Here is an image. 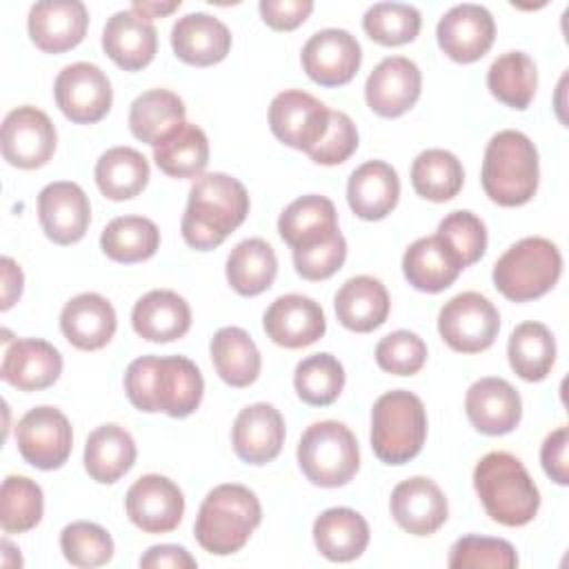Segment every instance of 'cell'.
Returning a JSON list of instances; mask_svg holds the SVG:
<instances>
[{"label":"cell","mask_w":569,"mask_h":569,"mask_svg":"<svg viewBox=\"0 0 569 569\" xmlns=\"http://www.w3.org/2000/svg\"><path fill=\"white\" fill-rule=\"evenodd\" d=\"M124 393L144 413L187 418L200 407L204 380L196 362L184 356H142L124 371Z\"/></svg>","instance_id":"obj_1"},{"label":"cell","mask_w":569,"mask_h":569,"mask_svg":"<svg viewBox=\"0 0 569 569\" xmlns=\"http://www.w3.org/2000/svg\"><path fill=\"white\" fill-rule=\"evenodd\" d=\"M249 213L244 184L222 171L202 173L189 189L180 231L191 249L209 251L220 247Z\"/></svg>","instance_id":"obj_2"},{"label":"cell","mask_w":569,"mask_h":569,"mask_svg":"<svg viewBox=\"0 0 569 569\" xmlns=\"http://www.w3.org/2000/svg\"><path fill=\"white\" fill-rule=\"evenodd\" d=\"M473 489L487 516L505 527L531 522L540 507V491L529 471L509 451H489L473 469Z\"/></svg>","instance_id":"obj_3"},{"label":"cell","mask_w":569,"mask_h":569,"mask_svg":"<svg viewBox=\"0 0 569 569\" xmlns=\"http://www.w3.org/2000/svg\"><path fill=\"white\" fill-rule=\"evenodd\" d=\"M262 520L258 496L236 482L213 487L196 516L193 536L198 545L213 556L240 551Z\"/></svg>","instance_id":"obj_4"},{"label":"cell","mask_w":569,"mask_h":569,"mask_svg":"<svg viewBox=\"0 0 569 569\" xmlns=\"http://www.w3.org/2000/svg\"><path fill=\"white\" fill-rule=\"evenodd\" d=\"M482 189L500 207L527 204L540 180V162L536 144L516 129L498 131L485 149Z\"/></svg>","instance_id":"obj_5"},{"label":"cell","mask_w":569,"mask_h":569,"mask_svg":"<svg viewBox=\"0 0 569 569\" xmlns=\"http://www.w3.org/2000/svg\"><path fill=\"white\" fill-rule=\"evenodd\" d=\"M427 438V411L422 400L407 391L393 389L382 393L371 409V449L385 465H405L413 460Z\"/></svg>","instance_id":"obj_6"},{"label":"cell","mask_w":569,"mask_h":569,"mask_svg":"<svg viewBox=\"0 0 569 569\" xmlns=\"http://www.w3.org/2000/svg\"><path fill=\"white\" fill-rule=\"evenodd\" d=\"M562 273L560 249L540 236L511 244L493 264V284L511 302H529L556 287Z\"/></svg>","instance_id":"obj_7"},{"label":"cell","mask_w":569,"mask_h":569,"mask_svg":"<svg viewBox=\"0 0 569 569\" xmlns=\"http://www.w3.org/2000/svg\"><path fill=\"white\" fill-rule=\"evenodd\" d=\"M298 465L311 485L325 489L342 487L360 469L358 440L345 422H313L298 442Z\"/></svg>","instance_id":"obj_8"},{"label":"cell","mask_w":569,"mask_h":569,"mask_svg":"<svg viewBox=\"0 0 569 569\" xmlns=\"http://www.w3.org/2000/svg\"><path fill=\"white\" fill-rule=\"evenodd\" d=\"M438 331L453 351L480 353L496 342L500 313L487 296L462 291L442 305L438 313Z\"/></svg>","instance_id":"obj_9"},{"label":"cell","mask_w":569,"mask_h":569,"mask_svg":"<svg viewBox=\"0 0 569 569\" xmlns=\"http://www.w3.org/2000/svg\"><path fill=\"white\" fill-rule=\"evenodd\" d=\"M16 445L24 462L36 469H60L73 447L69 418L56 407H33L16 425Z\"/></svg>","instance_id":"obj_10"},{"label":"cell","mask_w":569,"mask_h":569,"mask_svg":"<svg viewBox=\"0 0 569 569\" xmlns=\"http://www.w3.org/2000/svg\"><path fill=\"white\" fill-rule=\"evenodd\" d=\"M331 109L307 91H280L269 104L271 133L287 147L309 153L329 129Z\"/></svg>","instance_id":"obj_11"},{"label":"cell","mask_w":569,"mask_h":569,"mask_svg":"<svg viewBox=\"0 0 569 569\" xmlns=\"http://www.w3.org/2000/svg\"><path fill=\"white\" fill-rule=\"evenodd\" d=\"M58 109L76 124H93L102 120L113 102L107 73L91 62L67 64L53 84Z\"/></svg>","instance_id":"obj_12"},{"label":"cell","mask_w":569,"mask_h":569,"mask_svg":"<svg viewBox=\"0 0 569 569\" xmlns=\"http://www.w3.org/2000/svg\"><path fill=\"white\" fill-rule=\"evenodd\" d=\"M58 133L51 118L31 107H18L9 111L2 120L0 147L2 158L18 169L44 167L56 151Z\"/></svg>","instance_id":"obj_13"},{"label":"cell","mask_w":569,"mask_h":569,"mask_svg":"<svg viewBox=\"0 0 569 569\" xmlns=\"http://www.w3.org/2000/svg\"><path fill=\"white\" fill-rule=\"evenodd\" d=\"M129 520L144 533L173 531L184 513V496L180 487L160 473L140 476L124 496Z\"/></svg>","instance_id":"obj_14"},{"label":"cell","mask_w":569,"mask_h":569,"mask_svg":"<svg viewBox=\"0 0 569 569\" xmlns=\"http://www.w3.org/2000/svg\"><path fill=\"white\" fill-rule=\"evenodd\" d=\"M300 62L316 84L340 87L358 73L362 49L347 29H320L305 42Z\"/></svg>","instance_id":"obj_15"},{"label":"cell","mask_w":569,"mask_h":569,"mask_svg":"<svg viewBox=\"0 0 569 569\" xmlns=\"http://www.w3.org/2000/svg\"><path fill=\"white\" fill-rule=\"evenodd\" d=\"M436 38L447 58L460 64L480 60L493 44L496 22L489 9L473 2L451 7L436 27Z\"/></svg>","instance_id":"obj_16"},{"label":"cell","mask_w":569,"mask_h":569,"mask_svg":"<svg viewBox=\"0 0 569 569\" xmlns=\"http://www.w3.org/2000/svg\"><path fill=\"white\" fill-rule=\"evenodd\" d=\"M420 89L422 73L418 64L405 56H389L369 73L365 100L373 113L382 118H398L418 102Z\"/></svg>","instance_id":"obj_17"},{"label":"cell","mask_w":569,"mask_h":569,"mask_svg":"<svg viewBox=\"0 0 569 569\" xmlns=\"http://www.w3.org/2000/svg\"><path fill=\"white\" fill-rule=\"evenodd\" d=\"M262 327L271 342L284 349H302L325 336L327 318L313 298L302 293H287L267 307Z\"/></svg>","instance_id":"obj_18"},{"label":"cell","mask_w":569,"mask_h":569,"mask_svg":"<svg viewBox=\"0 0 569 569\" xmlns=\"http://www.w3.org/2000/svg\"><path fill=\"white\" fill-rule=\"evenodd\" d=\"M38 218L44 236L64 247L84 238L91 222V204L80 184L58 180L38 193Z\"/></svg>","instance_id":"obj_19"},{"label":"cell","mask_w":569,"mask_h":569,"mask_svg":"<svg viewBox=\"0 0 569 569\" xmlns=\"http://www.w3.org/2000/svg\"><path fill=\"white\" fill-rule=\"evenodd\" d=\"M89 11L80 0H42L29 9L31 42L44 53H64L84 40Z\"/></svg>","instance_id":"obj_20"},{"label":"cell","mask_w":569,"mask_h":569,"mask_svg":"<svg viewBox=\"0 0 569 569\" xmlns=\"http://www.w3.org/2000/svg\"><path fill=\"white\" fill-rule=\"evenodd\" d=\"M389 509L398 527L411 536L436 533L449 516V505L442 489L425 476H413L398 482L391 491Z\"/></svg>","instance_id":"obj_21"},{"label":"cell","mask_w":569,"mask_h":569,"mask_svg":"<svg viewBox=\"0 0 569 569\" xmlns=\"http://www.w3.org/2000/svg\"><path fill=\"white\" fill-rule=\"evenodd\" d=\"M465 411L476 431L505 436L518 427L522 418V400L511 382L487 376L467 389Z\"/></svg>","instance_id":"obj_22"},{"label":"cell","mask_w":569,"mask_h":569,"mask_svg":"<svg viewBox=\"0 0 569 569\" xmlns=\"http://www.w3.org/2000/svg\"><path fill=\"white\" fill-rule=\"evenodd\" d=\"M236 456L247 465H267L278 458L284 445V418L269 402L244 407L231 427Z\"/></svg>","instance_id":"obj_23"},{"label":"cell","mask_w":569,"mask_h":569,"mask_svg":"<svg viewBox=\"0 0 569 569\" xmlns=\"http://www.w3.org/2000/svg\"><path fill=\"white\" fill-rule=\"evenodd\" d=\"M102 49L120 69L140 71L158 51V31L149 18L129 7L104 22Z\"/></svg>","instance_id":"obj_24"},{"label":"cell","mask_w":569,"mask_h":569,"mask_svg":"<svg viewBox=\"0 0 569 569\" xmlns=\"http://www.w3.org/2000/svg\"><path fill=\"white\" fill-rule=\"evenodd\" d=\"M60 373L62 356L42 338H18L4 349L0 378L20 391L47 389Z\"/></svg>","instance_id":"obj_25"},{"label":"cell","mask_w":569,"mask_h":569,"mask_svg":"<svg viewBox=\"0 0 569 569\" xmlns=\"http://www.w3.org/2000/svg\"><path fill=\"white\" fill-rule=\"evenodd\" d=\"M171 49L178 60L193 67H211L227 58L231 31L216 16L196 11L176 20L171 27Z\"/></svg>","instance_id":"obj_26"},{"label":"cell","mask_w":569,"mask_h":569,"mask_svg":"<svg viewBox=\"0 0 569 569\" xmlns=\"http://www.w3.org/2000/svg\"><path fill=\"white\" fill-rule=\"evenodd\" d=\"M118 327L113 305L93 291L71 298L60 313L62 336L80 351H98L109 345Z\"/></svg>","instance_id":"obj_27"},{"label":"cell","mask_w":569,"mask_h":569,"mask_svg":"<svg viewBox=\"0 0 569 569\" xmlns=\"http://www.w3.org/2000/svg\"><path fill=\"white\" fill-rule=\"evenodd\" d=\"M400 198V178L385 160H367L351 171L347 182V202L362 220H382Z\"/></svg>","instance_id":"obj_28"},{"label":"cell","mask_w":569,"mask_h":569,"mask_svg":"<svg viewBox=\"0 0 569 569\" xmlns=\"http://www.w3.org/2000/svg\"><path fill=\"white\" fill-rule=\"evenodd\" d=\"M278 233L291 249H309L340 233L336 204L318 193L293 200L278 218Z\"/></svg>","instance_id":"obj_29"},{"label":"cell","mask_w":569,"mask_h":569,"mask_svg":"<svg viewBox=\"0 0 569 569\" xmlns=\"http://www.w3.org/2000/svg\"><path fill=\"white\" fill-rule=\"evenodd\" d=\"M133 331L149 342H173L191 327L189 302L171 289H151L136 300Z\"/></svg>","instance_id":"obj_30"},{"label":"cell","mask_w":569,"mask_h":569,"mask_svg":"<svg viewBox=\"0 0 569 569\" xmlns=\"http://www.w3.org/2000/svg\"><path fill=\"white\" fill-rule=\"evenodd\" d=\"M338 322L356 333H369L385 325L391 300L387 287L373 276L349 278L333 298Z\"/></svg>","instance_id":"obj_31"},{"label":"cell","mask_w":569,"mask_h":569,"mask_svg":"<svg viewBox=\"0 0 569 569\" xmlns=\"http://www.w3.org/2000/svg\"><path fill=\"white\" fill-rule=\"evenodd\" d=\"M316 549L331 562H351L369 545L367 520L349 507H331L313 522Z\"/></svg>","instance_id":"obj_32"},{"label":"cell","mask_w":569,"mask_h":569,"mask_svg":"<svg viewBox=\"0 0 569 569\" xmlns=\"http://www.w3.org/2000/svg\"><path fill=\"white\" fill-rule=\"evenodd\" d=\"M138 449L131 433L120 425L96 427L84 445V469L100 485L118 482L136 462Z\"/></svg>","instance_id":"obj_33"},{"label":"cell","mask_w":569,"mask_h":569,"mask_svg":"<svg viewBox=\"0 0 569 569\" xmlns=\"http://www.w3.org/2000/svg\"><path fill=\"white\" fill-rule=\"evenodd\" d=\"M462 267L449 253L438 236L418 238L402 256V273L409 284L425 293H438L451 287Z\"/></svg>","instance_id":"obj_34"},{"label":"cell","mask_w":569,"mask_h":569,"mask_svg":"<svg viewBox=\"0 0 569 569\" xmlns=\"http://www.w3.org/2000/svg\"><path fill=\"white\" fill-rule=\"evenodd\" d=\"M211 362L216 373L236 389L249 387L258 380L262 358L253 342V338L240 327H222L213 333L211 345Z\"/></svg>","instance_id":"obj_35"},{"label":"cell","mask_w":569,"mask_h":569,"mask_svg":"<svg viewBox=\"0 0 569 569\" xmlns=\"http://www.w3.org/2000/svg\"><path fill=\"white\" fill-rule=\"evenodd\" d=\"M153 160L171 178H198L209 162L207 133L191 122H180L158 140Z\"/></svg>","instance_id":"obj_36"},{"label":"cell","mask_w":569,"mask_h":569,"mask_svg":"<svg viewBox=\"0 0 569 569\" xmlns=\"http://www.w3.org/2000/svg\"><path fill=\"white\" fill-rule=\"evenodd\" d=\"M96 184L109 200H131L149 182V162L133 147H111L96 162Z\"/></svg>","instance_id":"obj_37"},{"label":"cell","mask_w":569,"mask_h":569,"mask_svg":"<svg viewBox=\"0 0 569 569\" xmlns=\"http://www.w3.org/2000/svg\"><path fill=\"white\" fill-rule=\"evenodd\" d=\"M278 273V258L262 238L238 242L227 258V280L240 296H258L267 291Z\"/></svg>","instance_id":"obj_38"},{"label":"cell","mask_w":569,"mask_h":569,"mask_svg":"<svg viewBox=\"0 0 569 569\" xmlns=\"http://www.w3.org/2000/svg\"><path fill=\"white\" fill-rule=\"evenodd\" d=\"M509 365L518 378L527 382H540L549 376L556 362V340L547 325L527 320L520 322L507 345Z\"/></svg>","instance_id":"obj_39"},{"label":"cell","mask_w":569,"mask_h":569,"mask_svg":"<svg viewBox=\"0 0 569 569\" xmlns=\"http://www.w3.org/2000/svg\"><path fill=\"white\" fill-rule=\"evenodd\" d=\"M160 247V231L144 216H118L100 233L102 253L122 264L149 260Z\"/></svg>","instance_id":"obj_40"},{"label":"cell","mask_w":569,"mask_h":569,"mask_svg":"<svg viewBox=\"0 0 569 569\" xmlns=\"http://www.w3.org/2000/svg\"><path fill=\"white\" fill-rule=\"evenodd\" d=\"M184 102L169 89H149L140 93L129 109V129L133 138L156 147L176 124L184 122Z\"/></svg>","instance_id":"obj_41"},{"label":"cell","mask_w":569,"mask_h":569,"mask_svg":"<svg viewBox=\"0 0 569 569\" xmlns=\"http://www.w3.org/2000/svg\"><path fill=\"white\" fill-rule=\"evenodd\" d=\"M487 87L496 100L522 111L536 96V62L525 51H507L491 62L487 71Z\"/></svg>","instance_id":"obj_42"},{"label":"cell","mask_w":569,"mask_h":569,"mask_svg":"<svg viewBox=\"0 0 569 569\" xmlns=\"http://www.w3.org/2000/svg\"><path fill=\"white\" fill-rule=\"evenodd\" d=\"M465 182L460 160L447 149H427L411 164L413 191L431 202H447L458 196Z\"/></svg>","instance_id":"obj_43"},{"label":"cell","mask_w":569,"mask_h":569,"mask_svg":"<svg viewBox=\"0 0 569 569\" xmlns=\"http://www.w3.org/2000/svg\"><path fill=\"white\" fill-rule=\"evenodd\" d=\"M293 387L302 402L311 407H329L345 387V369L331 353H313L298 362Z\"/></svg>","instance_id":"obj_44"},{"label":"cell","mask_w":569,"mask_h":569,"mask_svg":"<svg viewBox=\"0 0 569 569\" xmlns=\"http://www.w3.org/2000/svg\"><path fill=\"white\" fill-rule=\"evenodd\" d=\"M44 498L27 476H7L0 489V525L4 533H24L42 520Z\"/></svg>","instance_id":"obj_45"},{"label":"cell","mask_w":569,"mask_h":569,"mask_svg":"<svg viewBox=\"0 0 569 569\" xmlns=\"http://www.w3.org/2000/svg\"><path fill=\"white\" fill-rule=\"evenodd\" d=\"M420 24V11L405 2H376L362 18L365 33L382 47H398L416 40Z\"/></svg>","instance_id":"obj_46"},{"label":"cell","mask_w":569,"mask_h":569,"mask_svg":"<svg viewBox=\"0 0 569 569\" xmlns=\"http://www.w3.org/2000/svg\"><path fill=\"white\" fill-rule=\"evenodd\" d=\"M436 236L462 269L478 262L487 249V227L476 213L467 209L447 213L440 220Z\"/></svg>","instance_id":"obj_47"},{"label":"cell","mask_w":569,"mask_h":569,"mask_svg":"<svg viewBox=\"0 0 569 569\" xmlns=\"http://www.w3.org/2000/svg\"><path fill=\"white\" fill-rule=\"evenodd\" d=\"M60 549L67 562L82 569L102 567L113 558V540L107 529L87 520H76L62 529Z\"/></svg>","instance_id":"obj_48"},{"label":"cell","mask_w":569,"mask_h":569,"mask_svg":"<svg viewBox=\"0 0 569 569\" xmlns=\"http://www.w3.org/2000/svg\"><path fill=\"white\" fill-rule=\"evenodd\" d=\"M447 565L451 569H513L518 567V553L502 538L462 536L453 542Z\"/></svg>","instance_id":"obj_49"},{"label":"cell","mask_w":569,"mask_h":569,"mask_svg":"<svg viewBox=\"0 0 569 569\" xmlns=\"http://www.w3.org/2000/svg\"><path fill=\"white\" fill-rule=\"evenodd\" d=\"M376 362L387 373L413 376L427 362V345L409 329L391 331L376 345Z\"/></svg>","instance_id":"obj_50"},{"label":"cell","mask_w":569,"mask_h":569,"mask_svg":"<svg viewBox=\"0 0 569 569\" xmlns=\"http://www.w3.org/2000/svg\"><path fill=\"white\" fill-rule=\"evenodd\" d=\"M358 149V129L345 111H331L325 138L307 153L313 162L333 167L342 164Z\"/></svg>","instance_id":"obj_51"},{"label":"cell","mask_w":569,"mask_h":569,"mask_svg":"<svg viewBox=\"0 0 569 569\" xmlns=\"http://www.w3.org/2000/svg\"><path fill=\"white\" fill-rule=\"evenodd\" d=\"M345 258L347 240L342 233L309 249H293V267L298 276L311 282L331 278L345 264Z\"/></svg>","instance_id":"obj_52"},{"label":"cell","mask_w":569,"mask_h":569,"mask_svg":"<svg viewBox=\"0 0 569 569\" xmlns=\"http://www.w3.org/2000/svg\"><path fill=\"white\" fill-rule=\"evenodd\" d=\"M264 24L276 31H291L300 27L313 11L311 0H260L258 4Z\"/></svg>","instance_id":"obj_53"},{"label":"cell","mask_w":569,"mask_h":569,"mask_svg":"<svg viewBox=\"0 0 569 569\" xmlns=\"http://www.w3.org/2000/svg\"><path fill=\"white\" fill-rule=\"evenodd\" d=\"M540 462L545 473L556 482V485H567L569 482V471H567V427L553 429L542 447H540Z\"/></svg>","instance_id":"obj_54"},{"label":"cell","mask_w":569,"mask_h":569,"mask_svg":"<svg viewBox=\"0 0 569 569\" xmlns=\"http://www.w3.org/2000/svg\"><path fill=\"white\" fill-rule=\"evenodd\" d=\"M196 558L178 545H153L140 556L142 569H193Z\"/></svg>","instance_id":"obj_55"},{"label":"cell","mask_w":569,"mask_h":569,"mask_svg":"<svg viewBox=\"0 0 569 569\" xmlns=\"http://www.w3.org/2000/svg\"><path fill=\"white\" fill-rule=\"evenodd\" d=\"M0 264H2V311H7V309H11L13 307V302L20 298V293H22V282H24V278H22V269L18 267V262L16 260H11V258H2L0 260Z\"/></svg>","instance_id":"obj_56"},{"label":"cell","mask_w":569,"mask_h":569,"mask_svg":"<svg viewBox=\"0 0 569 569\" xmlns=\"http://www.w3.org/2000/svg\"><path fill=\"white\" fill-rule=\"evenodd\" d=\"M180 7V0L178 2H167V4H158V2H136V4H131V9L133 11H138L140 16H144V18H158V16H167V13H171V11H176Z\"/></svg>","instance_id":"obj_57"}]
</instances>
